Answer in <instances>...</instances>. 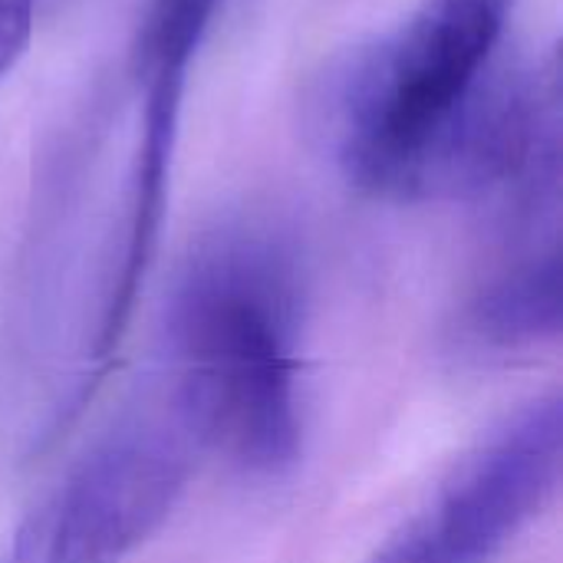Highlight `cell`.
I'll return each instance as SVG.
<instances>
[{"mask_svg": "<svg viewBox=\"0 0 563 563\" xmlns=\"http://www.w3.org/2000/svg\"><path fill=\"white\" fill-rule=\"evenodd\" d=\"M515 0H419L307 92L310 139L369 198H508L561 165V63L511 53Z\"/></svg>", "mask_w": 563, "mask_h": 563, "instance_id": "obj_1", "label": "cell"}, {"mask_svg": "<svg viewBox=\"0 0 563 563\" xmlns=\"http://www.w3.org/2000/svg\"><path fill=\"white\" fill-rule=\"evenodd\" d=\"M36 538H40V518L30 515L13 538L7 541V548L0 551V563H33L36 561Z\"/></svg>", "mask_w": 563, "mask_h": 563, "instance_id": "obj_8", "label": "cell"}, {"mask_svg": "<svg viewBox=\"0 0 563 563\" xmlns=\"http://www.w3.org/2000/svg\"><path fill=\"white\" fill-rule=\"evenodd\" d=\"M482 346L525 350L561 333V234H525L468 313Z\"/></svg>", "mask_w": 563, "mask_h": 563, "instance_id": "obj_5", "label": "cell"}, {"mask_svg": "<svg viewBox=\"0 0 563 563\" xmlns=\"http://www.w3.org/2000/svg\"><path fill=\"white\" fill-rule=\"evenodd\" d=\"M36 30V0H0V79L23 59Z\"/></svg>", "mask_w": 563, "mask_h": 563, "instance_id": "obj_7", "label": "cell"}, {"mask_svg": "<svg viewBox=\"0 0 563 563\" xmlns=\"http://www.w3.org/2000/svg\"><path fill=\"white\" fill-rule=\"evenodd\" d=\"M224 0H148L139 33L152 43L198 53Z\"/></svg>", "mask_w": 563, "mask_h": 563, "instance_id": "obj_6", "label": "cell"}, {"mask_svg": "<svg viewBox=\"0 0 563 563\" xmlns=\"http://www.w3.org/2000/svg\"><path fill=\"white\" fill-rule=\"evenodd\" d=\"M563 399L541 396L495 426L366 563H495L558 498Z\"/></svg>", "mask_w": 563, "mask_h": 563, "instance_id": "obj_3", "label": "cell"}, {"mask_svg": "<svg viewBox=\"0 0 563 563\" xmlns=\"http://www.w3.org/2000/svg\"><path fill=\"white\" fill-rule=\"evenodd\" d=\"M172 412L191 442L251 478L303 452V271L284 231L254 218L208 228L181 257L165 310Z\"/></svg>", "mask_w": 563, "mask_h": 563, "instance_id": "obj_2", "label": "cell"}, {"mask_svg": "<svg viewBox=\"0 0 563 563\" xmlns=\"http://www.w3.org/2000/svg\"><path fill=\"white\" fill-rule=\"evenodd\" d=\"M195 442L181 419L132 412L73 465L36 511L33 563H129L168 521L191 475Z\"/></svg>", "mask_w": 563, "mask_h": 563, "instance_id": "obj_4", "label": "cell"}]
</instances>
